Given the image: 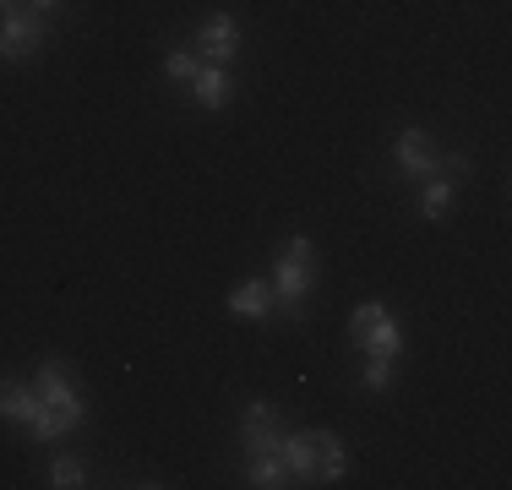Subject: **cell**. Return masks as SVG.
Returning a JSON list of instances; mask_svg holds the SVG:
<instances>
[{"label":"cell","instance_id":"6da1fadb","mask_svg":"<svg viewBox=\"0 0 512 490\" xmlns=\"http://www.w3.org/2000/svg\"><path fill=\"white\" fill-rule=\"evenodd\" d=\"M278 458H284L289 480H306V485H333L338 474L349 469V452L333 431H295L278 441Z\"/></svg>","mask_w":512,"mask_h":490},{"label":"cell","instance_id":"7a4b0ae2","mask_svg":"<svg viewBox=\"0 0 512 490\" xmlns=\"http://www.w3.org/2000/svg\"><path fill=\"white\" fill-rule=\"evenodd\" d=\"M316 284V245L306 235L284 240L273 256V294H278V311L289 322H306V294Z\"/></svg>","mask_w":512,"mask_h":490},{"label":"cell","instance_id":"3957f363","mask_svg":"<svg viewBox=\"0 0 512 490\" xmlns=\"http://www.w3.org/2000/svg\"><path fill=\"white\" fill-rule=\"evenodd\" d=\"M349 338H355V349L387 354V360H398V349H404V333H398V322L387 316L382 300H365L360 311L349 316Z\"/></svg>","mask_w":512,"mask_h":490},{"label":"cell","instance_id":"277c9868","mask_svg":"<svg viewBox=\"0 0 512 490\" xmlns=\"http://www.w3.org/2000/svg\"><path fill=\"white\" fill-rule=\"evenodd\" d=\"M50 44V28H44L39 11L6 0V17H0V60H28Z\"/></svg>","mask_w":512,"mask_h":490},{"label":"cell","instance_id":"5b68a950","mask_svg":"<svg viewBox=\"0 0 512 490\" xmlns=\"http://www.w3.org/2000/svg\"><path fill=\"white\" fill-rule=\"evenodd\" d=\"M240 49V22L229 17V11H218V17H207L197 28V60L202 66H229Z\"/></svg>","mask_w":512,"mask_h":490},{"label":"cell","instance_id":"8992f818","mask_svg":"<svg viewBox=\"0 0 512 490\" xmlns=\"http://www.w3.org/2000/svg\"><path fill=\"white\" fill-rule=\"evenodd\" d=\"M33 392L44 398V409H88V403L77 398V376H71V365H39V382H33Z\"/></svg>","mask_w":512,"mask_h":490},{"label":"cell","instance_id":"52a82bcc","mask_svg":"<svg viewBox=\"0 0 512 490\" xmlns=\"http://www.w3.org/2000/svg\"><path fill=\"white\" fill-rule=\"evenodd\" d=\"M240 436H246V452L256 458V452H278V409L273 403H251L246 414H240Z\"/></svg>","mask_w":512,"mask_h":490},{"label":"cell","instance_id":"ba28073f","mask_svg":"<svg viewBox=\"0 0 512 490\" xmlns=\"http://www.w3.org/2000/svg\"><path fill=\"white\" fill-rule=\"evenodd\" d=\"M278 305L273 284H262V278H246V284H235V294H229V311L240 316V322H267Z\"/></svg>","mask_w":512,"mask_h":490},{"label":"cell","instance_id":"9c48e42d","mask_svg":"<svg viewBox=\"0 0 512 490\" xmlns=\"http://www.w3.org/2000/svg\"><path fill=\"white\" fill-rule=\"evenodd\" d=\"M393 158H398V169H404V175H414V180H431V175H436V153H431V142H425L420 126H409L404 137H398Z\"/></svg>","mask_w":512,"mask_h":490},{"label":"cell","instance_id":"30bf717a","mask_svg":"<svg viewBox=\"0 0 512 490\" xmlns=\"http://www.w3.org/2000/svg\"><path fill=\"white\" fill-rule=\"evenodd\" d=\"M0 414H6V420H22L33 431L39 414H44V398L33 387H22V382H0Z\"/></svg>","mask_w":512,"mask_h":490},{"label":"cell","instance_id":"8fae6325","mask_svg":"<svg viewBox=\"0 0 512 490\" xmlns=\"http://www.w3.org/2000/svg\"><path fill=\"white\" fill-rule=\"evenodd\" d=\"M191 98H197L202 109H224L229 98H235V82H229L224 66H202L197 77H191Z\"/></svg>","mask_w":512,"mask_h":490},{"label":"cell","instance_id":"7c38bea8","mask_svg":"<svg viewBox=\"0 0 512 490\" xmlns=\"http://www.w3.org/2000/svg\"><path fill=\"white\" fill-rule=\"evenodd\" d=\"M251 485H262V490H278V485H289V469H284V458H278V452H256V458H251Z\"/></svg>","mask_w":512,"mask_h":490},{"label":"cell","instance_id":"4fadbf2b","mask_svg":"<svg viewBox=\"0 0 512 490\" xmlns=\"http://www.w3.org/2000/svg\"><path fill=\"white\" fill-rule=\"evenodd\" d=\"M420 213H425V218H447V213H453V180H425Z\"/></svg>","mask_w":512,"mask_h":490},{"label":"cell","instance_id":"5bb4252c","mask_svg":"<svg viewBox=\"0 0 512 490\" xmlns=\"http://www.w3.org/2000/svg\"><path fill=\"white\" fill-rule=\"evenodd\" d=\"M197 71H202V60L186 55V49H169V55H164V77H169V82H191Z\"/></svg>","mask_w":512,"mask_h":490},{"label":"cell","instance_id":"9a60e30c","mask_svg":"<svg viewBox=\"0 0 512 490\" xmlns=\"http://www.w3.org/2000/svg\"><path fill=\"white\" fill-rule=\"evenodd\" d=\"M365 387L371 392L393 387V360H387V354H365Z\"/></svg>","mask_w":512,"mask_h":490},{"label":"cell","instance_id":"2e32d148","mask_svg":"<svg viewBox=\"0 0 512 490\" xmlns=\"http://www.w3.org/2000/svg\"><path fill=\"white\" fill-rule=\"evenodd\" d=\"M82 474H88V469H82L77 458H55V469H50V485H60V490H77V485H82Z\"/></svg>","mask_w":512,"mask_h":490},{"label":"cell","instance_id":"e0dca14e","mask_svg":"<svg viewBox=\"0 0 512 490\" xmlns=\"http://www.w3.org/2000/svg\"><path fill=\"white\" fill-rule=\"evenodd\" d=\"M436 169H442V180H453V186H458V180L469 175V158H463V153H453V158H442Z\"/></svg>","mask_w":512,"mask_h":490},{"label":"cell","instance_id":"ac0fdd59","mask_svg":"<svg viewBox=\"0 0 512 490\" xmlns=\"http://www.w3.org/2000/svg\"><path fill=\"white\" fill-rule=\"evenodd\" d=\"M22 6H28V11H39V17H44V11H55L60 0H22Z\"/></svg>","mask_w":512,"mask_h":490}]
</instances>
